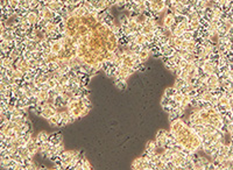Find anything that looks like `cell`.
<instances>
[{
    "label": "cell",
    "instance_id": "cell-1",
    "mask_svg": "<svg viewBox=\"0 0 233 170\" xmlns=\"http://www.w3.org/2000/svg\"><path fill=\"white\" fill-rule=\"evenodd\" d=\"M168 135H169V132L165 131V129H160L158 133H156V144H158V148H163L166 147L167 144V140H168Z\"/></svg>",
    "mask_w": 233,
    "mask_h": 170
},
{
    "label": "cell",
    "instance_id": "cell-2",
    "mask_svg": "<svg viewBox=\"0 0 233 170\" xmlns=\"http://www.w3.org/2000/svg\"><path fill=\"white\" fill-rule=\"evenodd\" d=\"M162 25H163V27H166V28H171L174 25H176V17H175L173 13L168 12V13L162 18Z\"/></svg>",
    "mask_w": 233,
    "mask_h": 170
},
{
    "label": "cell",
    "instance_id": "cell-3",
    "mask_svg": "<svg viewBox=\"0 0 233 170\" xmlns=\"http://www.w3.org/2000/svg\"><path fill=\"white\" fill-rule=\"evenodd\" d=\"M47 6H48L53 12H55L56 14H58V13L62 11V8L64 7V4L61 1V0H53V1H50V3L47 4Z\"/></svg>",
    "mask_w": 233,
    "mask_h": 170
},
{
    "label": "cell",
    "instance_id": "cell-4",
    "mask_svg": "<svg viewBox=\"0 0 233 170\" xmlns=\"http://www.w3.org/2000/svg\"><path fill=\"white\" fill-rule=\"evenodd\" d=\"M56 113H57V110H56L55 106H53V107H44V108H42L40 117L43 118V119H46V120H48L49 118H51Z\"/></svg>",
    "mask_w": 233,
    "mask_h": 170
},
{
    "label": "cell",
    "instance_id": "cell-5",
    "mask_svg": "<svg viewBox=\"0 0 233 170\" xmlns=\"http://www.w3.org/2000/svg\"><path fill=\"white\" fill-rule=\"evenodd\" d=\"M159 48H160V54L163 57H170L173 55V53L175 51V49L173 47H170L168 43H165V44L160 46Z\"/></svg>",
    "mask_w": 233,
    "mask_h": 170
},
{
    "label": "cell",
    "instance_id": "cell-6",
    "mask_svg": "<svg viewBox=\"0 0 233 170\" xmlns=\"http://www.w3.org/2000/svg\"><path fill=\"white\" fill-rule=\"evenodd\" d=\"M39 19H40V17H39V14H37L35 11L30 10V11L28 12V14H27V21L29 22L30 26L36 27V25H37V22H39Z\"/></svg>",
    "mask_w": 233,
    "mask_h": 170
},
{
    "label": "cell",
    "instance_id": "cell-7",
    "mask_svg": "<svg viewBox=\"0 0 233 170\" xmlns=\"http://www.w3.org/2000/svg\"><path fill=\"white\" fill-rule=\"evenodd\" d=\"M76 30H77V35L78 36H84V35H89L92 29L90 27L85 26L84 23H82V25H80L78 27L76 28Z\"/></svg>",
    "mask_w": 233,
    "mask_h": 170
},
{
    "label": "cell",
    "instance_id": "cell-8",
    "mask_svg": "<svg viewBox=\"0 0 233 170\" xmlns=\"http://www.w3.org/2000/svg\"><path fill=\"white\" fill-rule=\"evenodd\" d=\"M156 27H158V26H156ZM156 27L153 26V25H150V23H148V22H145V23L141 26L140 33L143 34V35L149 34V33H154V30H155V28H156Z\"/></svg>",
    "mask_w": 233,
    "mask_h": 170
},
{
    "label": "cell",
    "instance_id": "cell-9",
    "mask_svg": "<svg viewBox=\"0 0 233 170\" xmlns=\"http://www.w3.org/2000/svg\"><path fill=\"white\" fill-rule=\"evenodd\" d=\"M49 136H50L49 133H47V132H40V133L35 136V141H36L37 144H40V143H42V142H44V141H48V140H49Z\"/></svg>",
    "mask_w": 233,
    "mask_h": 170
},
{
    "label": "cell",
    "instance_id": "cell-10",
    "mask_svg": "<svg viewBox=\"0 0 233 170\" xmlns=\"http://www.w3.org/2000/svg\"><path fill=\"white\" fill-rule=\"evenodd\" d=\"M49 141L51 142V144L56 146V144H58V143L63 142V136H62V134H59V133L50 134V136H49Z\"/></svg>",
    "mask_w": 233,
    "mask_h": 170
},
{
    "label": "cell",
    "instance_id": "cell-11",
    "mask_svg": "<svg viewBox=\"0 0 233 170\" xmlns=\"http://www.w3.org/2000/svg\"><path fill=\"white\" fill-rule=\"evenodd\" d=\"M146 151H148V153H150V154L158 153V144H156V141H155V140L148 141V142H147V146H146Z\"/></svg>",
    "mask_w": 233,
    "mask_h": 170
},
{
    "label": "cell",
    "instance_id": "cell-12",
    "mask_svg": "<svg viewBox=\"0 0 233 170\" xmlns=\"http://www.w3.org/2000/svg\"><path fill=\"white\" fill-rule=\"evenodd\" d=\"M86 13H88V11L84 8V6H83V5H80V6H76V8H75V11H73V13H72V15L77 17V18H82V17H84Z\"/></svg>",
    "mask_w": 233,
    "mask_h": 170
},
{
    "label": "cell",
    "instance_id": "cell-13",
    "mask_svg": "<svg viewBox=\"0 0 233 170\" xmlns=\"http://www.w3.org/2000/svg\"><path fill=\"white\" fill-rule=\"evenodd\" d=\"M50 48H51V53H54V54H58L59 50L63 48V46L61 44V42H59L58 40H55V41L51 43Z\"/></svg>",
    "mask_w": 233,
    "mask_h": 170
},
{
    "label": "cell",
    "instance_id": "cell-14",
    "mask_svg": "<svg viewBox=\"0 0 233 170\" xmlns=\"http://www.w3.org/2000/svg\"><path fill=\"white\" fill-rule=\"evenodd\" d=\"M132 168L133 169H143V157H138L133 161L132 163Z\"/></svg>",
    "mask_w": 233,
    "mask_h": 170
},
{
    "label": "cell",
    "instance_id": "cell-15",
    "mask_svg": "<svg viewBox=\"0 0 233 170\" xmlns=\"http://www.w3.org/2000/svg\"><path fill=\"white\" fill-rule=\"evenodd\" d=\"M134 42H135L136 44H139V46H145V44L147 43V41H146V36H145L143 34H141V33H138V35L135 36Z\"/></svg>",
    "mask_w": 233,
    "mask_h": 170
},
{
    "label": "cell",
    "instance_id": "cell-16",
    "mask_svg": "<svg viewBox=\"0 0 233 170\" xmlns=\"http://www.w3.org/2000/svg\"><path fill=\"white\" fill-rule=\"evenodd\" d=\"M35 97L39 99V102H44V100H47V99L49 98V93H48V91L40 90V92H39Z\"/></svg>",
    "mask_w": 233,
    "mask_h": 170
},
{
    "label": "cell",
    "instance_id": "cell-17",
    "mask_svg": "<svg viewBox=\"0 0 233 170\" xmlns=\"http://www.w3.org/2000/svg\"><path fill=\"white\" fill-rule=\"evenodd\" d=\"M182 37H183V40H187V41H194L195 35H194V32H192V30H185V32L182 34Z\"/></svg>",
    "mask_w": 233,
    "mask_h": 170
},
{
    "label": "cell",
    "instance_id": "cell-18",
    "mask_svg": "<svg viewBox=\"0 0 233 170\" xmlns=\"http://www.w3.org/2000/svg\"><path fill=\"white\" fill-rule=\"evenodd\" d=\"M185 86V80H183V79H181V78H178L177 77V79H176V82H175V84H174V88L177 90V91H180L182 88H184Z\"/></svg>",
    "mask_w": 233,
    "mask_h": 170
},
{
    "label": "cell",
    "instance_id": "cell-19",
    "mask_svg": "<svg viewBox=\"0 0 233 170\" xmlns=\"http://www.w3.org/2000/svg\"><path fill=\"white\" fill-rule=\"evenodd\" d=\"M177 92V90L174 88V86H169V88H167L166 90H165V92H163V95L165 96H167V97H169V98H171L175 93Z\"/></svg>",
    "mask_w": 233,
    "mask_h": 170
},
{
    "label": "cell",
    "instance_id": "cell-20",
    "mask_svg": "<svg viewBox=\"0 0 233 170\" xmlns=\"http://www.w3.org/2000/svg\"><path fill=\"white\" fill-rule=\"evenodd\" d=\"M82 167H83V170H89V169H92V165L91 163L89 162V160L82 155Z\"/></svg>",
    "mask_w": 233,
    "mask_h": 170
},
{
    "label": "cell",
    "instance_id": "cell-21",
    "mask_svg": "<svg viewBox=\"0 0 233 170\" xmlns=\"http://www.w3.org/2000/svg\"><path fill=\"white\" fill-rule=\"evenodd\" d=\"M184 96H185V95H183L181 91H177V92H176V93H175V95H174L171 98H173V99H174V100H175L177 104H181V103H182V100H183V98H184Z\"/></svg>",
    "mask_w": 233,
    "mask_h": 170
},
{
    "label": "cell",
    "instance_id": "cell-22",
    "mask_svg": "<svg viewBox=\"0 0 233 170\" xmlns=\"http://www.w3.org/2000/svg\"><path fill=\"white\" fill-rule=\"evenodd\" d=\"M63 34L65 36H68V37H73V36L77 35V30H76V28H66Z\"/></svg>",
    "mask_w": 233,
    "mask_h": 170
},
{
    "label": "cell",
    "instance_id": "cell-23",
    "mask_svg": "<svg viewBox=\"0 0 233 170\" xmlns=\"http://www.w3.org/2000/svg\"><path fill=\"white\" fill-rule=\"evenodd\" d=\"M126 82L127 80H124V79H117V80H114V83H115V86L118 88V89H120V90H124L125 88H126Z\"/></svg>",
    "mask_w": 233,
    "mask_h": 170
},
{
    "label": "cell",
    "instance_id": "cell-24",
    "mask_svg": "<svg viewBox=\"0 0 233 170\" xmlns=\"http://www.w3.org/2000/svg\"><path fill=\"white\" fill-rule=\"evenodd\" d=\"M28 65H29V68H30L32 70H37V69H39V62H37V59H35V58H30V59L28 61Z\"/></svg>",
    "mask_w": 233,
    "mask_h": 170
},
{
    "label": "cell",
    "instance_id": "cell-25",
    "mask_svg": "<svg viewBox=\"0 0 233 170\" xmlns=\"http://www.w3.org/2000/svg\"><path fill=\"white\" fill-rule=\"evenodd\" d=\"M48 22H49V21H48L47 19H44V18H40L37 25H36V27L40 28V29H44V27L48 25Z\"/></svg>",
    "mask_w": 233,
    "mask_h": 170
},
{
    "label": "cell",
    "instance_id": "cell-26",
    "mask_svg": "<svg viewBox=\"0 0 233 170\" xmlns=\"http://www.w3.org/2000/svg\"><path fill=\"white\" fill-rule=\"evenodd\" d=\"M196 47H197V44H196V42H195V41H189V43H188V47H187L185 49H187V51H188V53H195V50H196Z\"/></svg>",
    "mask_w": 233,
    "mask_h": 170
},
{
    "label": "cell",
    "instance_id": "cell-27",
    "mask_svg": "<svg viewBox=\"0 0 233 170\" xmlns=\"http://www.w3.org/2000/svg\"><path fill=\"white\" fill-rule=\"evenodd\" d=\"M55 147V154L56 155H61L65 149H64V144H63V142H61V143H58V144H56V146H54Z\"/></svg>",
    "mask_w": 233,
    "mask_h": 170
},
{
    "label": "cell",
    "instance_id": "cell-28",
    "mask_svg": "<svg viewBox=\"0 0 233 170\" xmlns=\"http://www.w3.org/2000/svg\"><path fill=\"white\" fill-rule=\"evenodd\" d=\"M154 164H155V169H160V170H162V169H166V162H165V161H162V160L158 161L156 163H154Z\"/></svg>",
    "mask_w": 233,
    "mask_h": 170
},
{
    "label": "cell",
    "instance_id": "cell-29",
    "mask_svg": "<svg viewBox=\"0 0 233 170\" xmlns=\"http://www.w3.org/2000/svg\"><path fill=\"white\" fill-rule=\"evenodd\" d=\"M169 97H167V96H162V98H161V106L162 107H166V106H168V104H169Z\"/></svg>",
    "mask_w": 233,
    "mask_h": 170
},
{
    "label": "cell",
    "instance_id": "cell-30",
    "mask_svg": "<svg viewBox=\"0 0 233 170\" xmlns=\"http://www.w3.org/2000/svg\"><path fill=\"white\" fill-rule=\"evenodd\" d=\"M145 36H146V41H147V43H151V42H154V40H155V35H154V33L146 34Z\"/></svg>",
    "mask_w": 233,
    "mask_h": 170
},
{
    "label": "cell",
    "instance_id": "cell-31",
    "mask_svg": "<svg viewBox=\"0 0 233 170\" xmlns=\"http://www.w3.org/2000/svg\"><path fill=\"white\" fill-rule=\"evenodd\" d=\"M68 82H69V76H68L66 73L62 75V77L58 79V83H59V84H63V85H64V84H66Z\"/></svg>",
    "mask_w": 233,
    "mask_h": 170
},
{
    "label": "cell",
    "instance_id": "cell-32",
    "mask_svg": "<svg viewBox=\"0 0 233 170\" xmlns=\"http://www.w3.org/2000/svg\"><path fill=\"white\" fill-rule=\"evenodd\" d=\"M81 100H82V104H83L84 106H86V107H91V102H90L89 97H82Z\"/></svg>",
    "mask_w": 233,
    "mask_h": 170
},
{
    "label": "cell",
    "instance_id": "cell-33",
    "mask_svg": "<svg viewBox=\"0 0 233 170\" xmlns=\"http://www.w3.org/2000/svg\"><path fill=\"white\" fill-rule=\"evenodd\" d=\"M57 68H58V64H57V62H50V63H48V69H49V70H51V71H55Z\"/></svg>",
    "mask_w": 233,
    "mask_h": 170
},
{
    "label": "cell",
    "instance_id": "cell-34",
    "mask_svg": "<svg viewBox=\"0 0 233 170\" xmlns=\"http://www.w3.org/2000/svg\"><path fill=\"white\" fill-rule=\"evenodd\" d=\"M47 82H48V84H49V86H50L51 89H54V88L56 86V85L58 84V82H57L56 79H54V78H50V79H48Z\"/></svg>",
    "mask_w": 233,
    "mask_h": 170
},
{
    "label": "cell",
    "instance_id": "cell-35",
    "mask_svg": "<svg viewBox=\"0 0 233 170\" xmlns=\"http://www.w3.org/2000/svg\"><path fill=\"white\" fill-rule=\"evenodd\" d=\"M42 51H33V58H35V59H39V58H41L42 57Z\"/></svg>",
    "mask_w": 233,
    "mask_h": 170
},
{
    "label": "cell",
    "instance_id": "cell-36",
    "mask_svg": "<svg viewBox=\"0 0 233 170\" xmlns=\"http://www.w3.org/2000/svg\"><path fill=\"white\" fill-rule=\"evenodd\" d=\"M61 1L64 4V5H69V4H73L72 0H61Z\"/></svg>",
    "mask_w": 233,
    "mask_h": 170
}]
</instances>
